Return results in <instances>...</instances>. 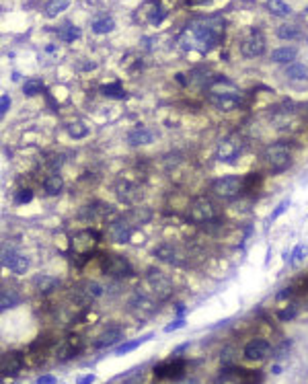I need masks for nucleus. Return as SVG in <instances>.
Listing matches in <instances>:
<instances>
[{"mask_svg": "<svg viewBox=\"0 0 308 384\" xmlns=\"http://www.w3.org/2000/svg\"><path fill=\"white\" fill-rule=\"evenodd\" d=\"M222 27H224V23L218 17L195 21L191 25V29H189V33H191V48L197 46L202 52H210L212 48H216L220 43L222 33H224Z\"/></svg>", "mask_w": 308, "mask_h": 384, "instance_id": "obj_1", "label": "nucleus"}, {"mask_svg": "<svg viewBox=\"0 0 308 384\" xmlns=\"http://www.w3.org/2000/svg\"><path fill=\"white\" fill-rule=\"evenodd\" d=\"M210 101L214 103V107H218L220 111H232L243 103V95L240 91L228 82V80H218L216 84H212L210 88Z\"/></svg>", "mask_w": 308, "mask_h": 384, "instance_id": "obj_2", "label": "nucleus"}, {"mask_svg": "<svg viewBox=\"0 0 308 384\" xmlns=\"http://www.w3.org/2000/svg\"><path fill=\"white\" fill-rule=\"evenodd\" d=\"M245 191V177H236V175H226L220 177L212 183V193H216L222 199H232L238 197Z\"/></svg>", "mask_w": 308, "mask_h": 384, "instance_id": "obj_3", "label": "nucleus"}, {"mask_svg": "<svg viewBox=\"0 0 308 384\" xmlns=\"http://www.w3.org/2000/svg\"><path fill=\"white\" fill-rule=\"evenodd\" d=\"M189 218L197 224H206V222H214L218 218V206L206 197V195H200L191 201L189 206Z\"/></svg>", "mask_w": 308, "mask_h": 384, "instance_id": "obj_4", "label": "nucleus"}, {"mask_svg": "<svg viewBox=\"0 0 308 384\" xmlns=\"http://www.w3.org/2000/svg\"><path fill=\"white\" fill-rule=\"evenodd\" d=\"M265 163L271 169V173H283L292 165V154L285 144H271L265 148Z\"/></svg>", "mask_w": 308, "mask_h": 384, "instance_id": "obj_5", "label": "nucleus"}, {"mask_svg": "<svg viewBox=\"0 0 308 384\" xmlns=\"http://www.w3.org/2000/svg\"><path fill=\"white\" fill-rule=\"evenodd\" d=\"M243 150H245V140L238 134H230L224 140H220L216 156L220 163H234L243 154Z\"/></svg>", "mask_w": 308, "mask_h": 384, "instance_id": "obj_6", "label": "nucleus"}, {"mask_svg": "<svg viewBox=\"0 0 308 384\" xmlns=\"http://www.w3.org/2000/svg\"><path fill=\"white\" fill-rule=\"evenodd\" d=\"M265 52V37L259 29H251L240 41V54L245 58H259Z\"/></svg>", "mask_w": 308, "mask_h": 384, "instance_id": "obj_7", "label": "nucleus"}, {"mask_svg": "<svg viewBox=\"0 0 308 384\" xmlns=\"http://www.w3.org/2000/svg\"><path fill=\"white\" fill-rule=\"evenodd\" d=\"M148 286L152 288V292L157 294L159 300H167V298L173 294V284H171V280H169L163 272H157V269H150V272H148Z\"/></svg>", "mask_w": 308, "mask_h": 384, "instance_id": "obj_8", "label": "nucleus"}, {"mask_svg": "<svg viewBox=\"0 0 308 384\" xmlns=\"http://www.w3.org/2000/svg\"><path fill=\"white\" fill-rule=\"evenodd\" d=\"M103 272L111 278H129L131 276V265L121 255H111L103 263Z\"/></svg>", "mask_w": 308, "mask_h": 384, "instance_id": "obj_9", "label": "nucleus"}, {"mask_svg": "<svg viewBox=\"0 0 308 384\" xmlns=\"http://www.w3.org/2000/svg\"><path fill=\"white\" fill-rule=\"evenodd\" d=\"M129 312H131L136 319L146 321V319H150L154 312H157V304H154V300L148 298V296L136 294V296L129 300Z\"/></svg>", "mask_w": 308, "mask_h": 384, "instance_id": "obj_10", "label": "nucleus"}, {"mask_svg": "<svg viewBox=\"0 0 308 384\" xmlns=\"http://www.w3.org/2000/svg\"><path fill=\"white\" fill-rule=\"evenodd\" d=\"M3 265L9 267V269L15 272V274H25L27 267H29V259L23 257V255H19V253L13 251V249H9V251L3 249Z\"/></svg>", "mask_w": 308, "mask_h": 384, "instance_id": "obj_11", "label": "nucleus"}, {"mask_svg": "<svg viewBox=\"0 0 308 384\" xmlns=\"http://www.w3.org/2000/svg\"><path fill=\"white\" fill-rule=\"evenodd\" d=\"M115 193L117 197L123 201V204H136L140 197H142V191L136 183L127 181V179H119L117 185H115Z\"/></svg>", "mask_w": 308, "mask_h": 384, "instance_id": "obj_12", "label": "nucleus"}, {"mask_svg": "<svg viewBox=\"0 0 308 384\" xmlns=\"http://www.w3.org/2000/svg\"><path fill=\"white\" fill-rule=\"evenodd\" d=\"M271 351V345L265 339H253L245 345V357L251 362H263Z\"/></svg>", "mask_w": 308, "mask_h": 384, "instance_id": "obj_13", "label": "nucleus"}, {"mask_svg": "<svg viewBox=\"0 0 308 384\" xmlns=\"http://www.w3.org/2000/svg\"><path fill=\"white\" fill-rule=\"evenodd\" d=\"M95 244H97V234L91 230H82L72 236V249L80 255H89L95 249Z\"/></svg>", "mask_w": 308, "mask_h": 384, "instance_id": "obj_14", "label": "nucleus"}, {"mask_svg": "<svg viewBox=\"0 0 308 384\" xmlns=\"http://www.w3.org/2000/svg\"><path fill=\"white\" fill-rule=\"evenodd\" d=\"M107 232H109V238H111L115 244L129 242V238H131V226H129L127 222H123V220L111 222L109 228H107Z\"/></svg>", "mask_w": 308, "mask_h": 384, "instance_id": "obj_15", "label": "nucleus"}, {"mask_svg": "<svg viewBox=\"0 0 308 384\" xmlns=\"http://www.w3.org/2000/svg\"><path fill=\"white\" fill-rule=\"evenodd\" d=\"M183 368H185L183 359H169V362L154 368V374H157L159 378H177V376L183 374Z\"/></svg>", "mask_w": 308, "mask_h": 384, "instance_id": "obj_16", "label": "nucleus"}, {"mask_svg": "<svg viewBox=\"0 0 308 384\" xmlns=\"http://www.w3.org/2000/svg\"><path fill=\"white\" fill-rule=\"evenodd\" d=\"M154 255L161 259V261H165V263H171V265H181V253L173 246V244H169V242H163V244H159L157 249H154Z\"/></svg>", "mask_w": 308, "mask_h": 384, "instance_id": "obj_17", "label": "nucleus"}, {"mask_svg": "<svg viewBox=\"0 0 308 384\" xmlns=\"http://www.w3.org/2000/svg\"><path fill=\"white\" fill-rule=\"evenodd\" d=\"M154 140V134L150 130H146V127H136V130H131L127 134V144L129 146H146Z\"/></svg>", "mask_w": 308, "mask_h": 384, "instance_id": "obj_18", "label": "nucleus"}, {"mask_svg": "<svg viewBox=\"0 0 308 384\" xmlns=\"http://www.w3.org/2000/svg\"><path fill=\"white\" fill-rule=\"evenodd\" d=\"M285 76H288V80H292V82H308V66L292 62V64L285 68Z\"/></svg>", "mask_w": 308, "mask_h": 384, "instance_id": "obj_19", "label": "nucleus"}, {"mask_svg": "<svg viewBox=\"0 0 308 384\" xmlns=\"http://www.w3.org/2000/svg\"><path fill=\"white\" fill-rule=\"evenodd\" d=\"M121 337H123V331H121L119 327H109V329L103 331V335L97 339V347H109V345L121 341Z\"/></svg>", "mask_w": 308, "mask_h": 384, "instance_id": "obj_20", "label": "nucleus"}, {"mask_svg": "<svg viewBox=\"0 0 308 384\" xmlns=\"http://www.w3.org/2000/svg\"><path fill=\"white\" fill-rule=\"evenodd\" d=\"M93 31L95 33H99V35H103V33H111L113 29H115V21L111 19V17H107V15H99V17H95L93 19Z\"/></svg>", "mask_w": 308, "mask_h": 384, "instance_id": "obj_21", "label": "nucleus"}, {"mask_svg": "<svg viewBox=\"0 0 308 384\" xmlns=\"http://www.w3.org/2000/svg\"><path fill=\"white\" fill-rule=\"evenodd\" d=\"M296 48H277V50H273L271 52V62H275V64H288V62H294V58H296Z\"/></svg>", "mask_w": 308, "mask_h": 384, "instance_id": "obj_22", "label": "nucleus"}, {"mask_svg": "<svg viewBox=\"0 0 308 384\" xmlns=\"http://www.w3.org/2000/svg\"><path fill=\"white\" fill-rule=\"evenodd\" d=\"M43 189L48 195H58L62 189H64V179L58 175V173H52L46 181H43Z\"/></svg>", "mask_w": 308, "mask_h": 384, "instance_id": "obj_23", "label": "nucleus"}, {"mask_svg": "<svg viewBox=\"0 0 308 384\" xmlns=\"http://www.w3.org/2000/svg\"><path fill=\"white\" fill-rule=\"evenodd\" d=\"M19 302H21V296L15 290H3V294H0V310H9L17 306Z\"/></svg>", "mask_w": 308, "mask_h": 384, "instance_id": "obj_24", "label": "nucleus"}, {"mask_svg": "<svg viewBox=\"0 0 308 384\" xmlns=\"http://www.w3.org/2000/svg\"><path fill=\"white\" fill-rule=\"evenodd\" d=\"M267 9L275 17H288L292 13V7L288 3H283V0H267Z\"/></svg>", "mask_w": 308, "mask_h": 384, "instance_id": "obj_25", "label": "nucleus"}, {"mask_svg": "<svg viewBox=\"0 0 308 384\" xmlns=\"http://www.w3.org/2000/svg\"><path fill=\"white\" fill-rule=\"evenodd\" d=\"M68 5H70V0H50V3L46 5V15H48L50 19H54V17H58L60 13H64V11L68 9Z\"/></svg>", "mask_w": 308, "mask_h": 384, "instance_id": "obj_26", "label": "nucleus"}, {"mask_svg": "<svg viewBox=\"0 0 308 384\" xmlns=\"http://www.w3.org/2000/svg\"><path fill=\"white\" fill-rule=\"evenodd\" d=\"M275 33H277L279 39H288V41L300 37V29H298V25H292V23H288V25H279Z\"/></svg>", "mask_w": 308, "mask_h": 384, "instance_id": "obj_27", "label": "nucleus"}, {"mask_svg": "<svg viewBox=\"0 0 308 384\" xmlns=\"http://www.w3.org/2000/svg\"><path fill=\"white\" fill-rule=\"evenodd\" d=\"M152 337V333H146V335H142V337H138V339H134V341H127V343H123V345H119L117 349H115V353L117 355H123V353H129V351H134L136 347H140L144 341H148Z\"/></svg>", "mask_w": 308, "mask_h": 384, "instance_id": "obj_28", "label": "nucleus"}, {"mask_svg": "<svg viewBox=\"0 0 308 384\" xmlns=\"http://www.w3.org/2000/svg\"><path fill=\"white\" fill-rule=\"evenodd\" d=\"M56 286H58V280H54V278H50V276H39V278L35 280V288H37L39 294H48V292H52Z\"/></svg>", "mask_w": 308, "mask_h": 384, "instance_id": "obj_29", "label": "nucleus"}, {"mask_svg": "<svg viewBox=\"0 0 308 384\" xmlns=\"http://www.w3.org/2000/svg\"><path fill=\"white\" fill-rule=\"evenodd\" d=\"M19 368H21V359H19L15 353H11V355H5V357H3V372H5V374H9V376H11V374H15Z\"/></svg>", "mask_w": 308, "mask_h": 384, "instance_id": "obj_30", "label": "nucleus"}, {"mask_svg": "<svg viewBox=\"0 0 308 384\" xmlns=\"http://www.w3.org/2000/svg\"><path fill=\"white\" fill-rule=\"evenodd\" d=\"M66 130H68V134H70L72 138H76V140H78V138H84V136L89 134V127H86L82 121H70Z\"/></svg>", "mask_w": 308, "mask_h": 384, "instance_id": "obj_31", "label": "nucleus"}, {"mask_svg": "<svg viewBox=\"0 0 308 384\" xmlns=\"http://www.w3.org/2000/svg\"><path fill=\"white\" fill-rule=\"evenodd\" d=\"M165 17H167V13H165V9H163L161 5H152V7H150V11H148V21H150L152 25H161V23L165 21Z\"/></svg>", "mask_w": 308, "mask_h": 384, "instance_id": "obj_32", "label": "nucleus"}, {"mask_svg": "<svg viewBox=\"0 0 308 384\" xmlns=\"http://www.w3.org/2000/svg\"><path fill=\"white\" fill-rule=\"evenodd\" d=\"M82 292H84V296H86L89 300H97V298L103 296V288H101L97 282H84Z\"/></svg>", "mask_w": 308, "mask_h": 384, "instance_id": "obj_33", "label": "nucleus"}, {"mask_svg": "<svg viewBox=\"0 0 308 384\" xmlns=\"http://www.w3.org/2000/svg\"><path fill=\"white\" fill-rule=\"evenodd\" d=\"M58 35H60V39L62 41H74V39H78L80 37V29L78 27H74V25H66V27H62L60 31H58Z\"/></svg>", "mask_w": 308, "mask_h": 384, "instance_id": "obj_34", "label": "nucleus"}, {"mask_svg": "<svg viewBox=\"0 0 308 384\" xmlns=\"http://www.w3.org/2000/svg\"><path fill=\"white\" fill-rule=\"evenodd\" d=\"M43 88V82L39 80V78H29V80H25V84H23V93L25 95H37L39 91Z\"/></svg>", "mask_w": 308, "mask_h": 384, "instance_id": "obj_35", "label": "nucleus"}, {"mask_svg": "<svg viewBox=\"0 0 308 384\" xmlns=\"http://www.w3.org/2000/svg\"><path fill=\"white\" fill-rule=\"evenodd\" d=\"M107 97H113V99H125V91L119 86V82H113V84H105L101 88Z\"/></svg>", "mask_w": 308, "mask_h": 384, "instance_id": "obj_36", "label": "nucleus"}, {"mask_svg": "<svg viewBox=\"0 0 308 384\" xmlns=\"http://www.w3.org/2000/svg\"><path fill=\"white\" fill-rule=\"evenodd\" d=\"M72 353H74V347H72V339H68L62 347H60V351H58V357L60 359H68V357H72Z\"/></svg>", "mask_w": 308, "mask_h": 384, "instance_id": "obj_37", "label": "nucleus"}, {"mask_svg": "<svg viewBox=\"0 0 308 384\" xmlns=\"http://www.w3.org/2000/svg\"><path fill=\"white\" fill-rule=\"evenodd\" d=\"M31 199H33L31 189H21V191L17 193V197H15V201H17V204H29Z\"/></svg>", "mask_w": 308, "mask_h": 384, "instance_id": "obj_38", "label": "nucleus"}, {"mask_svg": "<svg viewBox=\"0 0 308 384\" xmlns=\"http://www.w3.org/2000/svg\"><path fill=\"white\" fill-rule=\"evenodd\" d=\"M288 206H290V201H288V199H283V201H281V204H279V206L275 208V212H273V214L269 216V220H275V218H279V216H281V214L285 212V208H288Z\"/></svg>", "mask_w": 308, "mask_h": 384, "instance_id": "obj_39", "label": "nucleus"}, {"mask_svg": "<svg viewBox=\"0 0 308 384\" xmlns=\"http://www.w3.org/2000/svg\"><path fill=\"white\" fill-rule=\"evenodd\" d=\"M9 107H11V99H9V95H3V99H0V113H7L9 111Z\"/></svg>", "mask_w": 308, "mask_h": 384, "instance_id": "obj_40", "label": "nucleus"}, {"mask_svg": "<svg viewBox=\"0 0 308 384\" xmlns=\"http://www.w3.org/2000/svg\"><path fill=\"white\" fill-rule=\"evenodd\" d=\"M294 314H296V308H294V306H290V310L279 312V319H281V321H288V319H292Z\"/></svg>", "mask_w": 308, "mask_h": 384, "instance_id": "obj_41", "label": "nucleus"}, {"mask_svg": "<svg viewBox=\"0 0 308 384\" xmlns=\"http://www.w3.org/2000/svg\"><path fill=\"white\" fill-rule=\"evenodd\" d=\"M179 327H183V319H179V321L171 323V325H169V327H167L165 331H167V333H171V331H175V329H179Z\"/></svg>", "mask_w": 308, "mask_h": 384, "instance_id": "obj_42", "label": "nucleus"}, {"mask_svg": "<svg viewBox=\"0 0 308 384\" xmlns=\"http://www.w3.org/2000/svg\"><path fill=\"white\" fill-rule=\"evenodd\" d=\"M37 384H56V378L54 376H41L37 380Z\"/></svg>", "mask_w": 308, "mask_h": 384, "instance_id": "obj_43", "label": "nucleus"}, {"mask_svg": "<svg viewBox=\"0 0 308 384\" xmlns=\"http://www.w3.org/2000/svg\"><path fill=\"white\" fill-rule=\"evenodd\" d=\"M93 382H95V376H93V374H89V376H84V378L78 380V384H93Z\"/></svg>", "mask_w": 308, "mask_h": 384, "instance_id": "obj_44", "label": "nucleus"}, {"mask_svg": "<svg viewBox=\"0 0 308 384\" xmlns=\"http://www.w3.org/2000/svg\"><path fill=\"white\" fill-rule=\"evenodd\" d=\"M300 255H302V246H296V251H294V255H292V259L296 261V259L300 257Z\"/></svg>", "mask_w": 308, "mask_h": 384, "instance_id": "obj_45", "label": "nucleus"}, {"mask_svg": "<svg viewBox=\"0 0 308 384\" xmlns=\"http://www.w3.org/2000/svg\"><path fill=\"white\" fill-rule=\"evenodd\" d=\"M206 3H212V0H191V5H206Z\"/></svg>", "mask_w": 308, "mask_h": 384, "instance_id": "obj_46", "label": "nucleus"}, {"mask_svg": "<svg viewBox=\"0 0 308 384\" xmlns=\"http://www.w3.org/2000/svg\"><path fill=\"white\" fill-rule=\"evenodd\" d=\"M179 384H197V382H195V380H191V378H185V380H181Z\"/></svg>", "mask_w": 308, "mask_h": 384, "instance_id": "obj_47", "label": "nucleus"}, {"mask_svg": "<svg viewBox=\"0 0 308 384\" xmlns=\"http://www.w3.org/2000/svg\"><path fill=\"white\" fill-rule=\"evenodd\" d=\"M245 3H251V0H245Z\"/></svg>", "mask_w": 308, "mask_h": 384, "instance_id": "obj_48", "label": "nucleus"}, {"mask_svg": "<svg viewBox=\"0 0 308 384\" xmlns=\"http://www.w3.org/2000/svg\"><path fill=\"white\" fill-rule=\"evenodd\" d=\"M306 111H308V105H306Z\"/></svg>", "mask_w": 308, "mask_h": 384, "instance_id": "obj_49", "label": "nucleus"}]
</instances>
